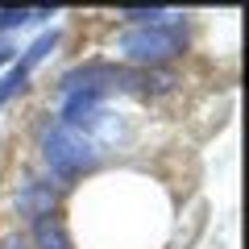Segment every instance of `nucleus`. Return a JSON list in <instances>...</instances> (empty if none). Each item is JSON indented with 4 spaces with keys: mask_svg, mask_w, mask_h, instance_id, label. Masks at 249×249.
Listing matches in <instances>:
<instances>
[{
    "mask_svg": "<svg viewBox=\"0 0 249 249\" xmlns=\"http://www.w3.org/2000/svg\"><path fill=\"white\" fill-rule=\"evenodd\" d=\"M121 17H124V21H133V25L142 29V25H162V21H170L175 13H166V9H124Z\"/></svg>",
    "mask_w": 249,
    "mask_h": 249,
    "instance_id": "7",
    "label": "nucleus"
},
{
    "mask_svg": "<svg viewBox=\"0 0 249 249\" xmlns=\"http://www.w3.org/2000/svg\"><path fill=\"white\" fill-rule=\"evenodd\" d=\"M121 54L137 67H162L170 62L175 54H183L187 46V25L183 21H162V25H142V29H129L121 37Z\"/></svg>",
    "mask_w": 249,
    "mask_h": 249,
    "instance_id": "2",
    "label": "nucleus"
},
{
    "mask_svg": "<svg viewBox=\"0 0 249 249\" xmlns=\"http://www.w3.org/2000/svg\"><path fill=\"white\" fill-rule=\"evenodd\" d=\"M34 241H37V249H71V241H67V229H62V220L58 216H37V224H34Z\"/></svg>",
    "mask_w": 249,
    "mask_h": 249,
    "instance_id": "3",
    "label": "nucleus"
},
{
    "mask_svg": "<svg viewBox=\"0 0 249 249\" xmlns=\"http://www.w3.org/2000/svg\"><path fill=\"white\" fill-rule=\"evenodd\" d=\"M9 54H13V46H9V42H0V62H9Z\"/></svg>",
    "mask_w": 249,
    "mask_h": 249,
    "instance_id": "8",
    "label": "nucleus"
},
{
    "mask_svg": "<svg viewBox=\"0 0 249 249\" xmlns=\"http://www.w3.org/2000/svg\"><path fill=\"white\" fill-rule=\"evenodd\" d=\"M58 42H62V34H58V29H50V34H42V37H37V42L29 46V50H25V58H21L17 67H25V71H29L34 62H42L46 54H54V46H58Z\"/></svg>",
    "mask_w": 249,
    "mask_h": 249,
    "instance_id": "5",
    "label": "nucleus"
},
{
    "mask_svg": "<svg viewBox=\"0 0 249 249\" xmlns=\"http://www.w3.org/2000/svg\"><path fill=\"white\" fill-rule=\"evenodd\" d=\"M50 13L46 9H0V34H9V29H21V25H29V21H46Z\"/></svg>",
    "mask_w": 249,
    "mask_h": 249,
    "instance_id": "4",
    "label": "nucleus"
},
{
    "mask_svg": "<svg viewBox=\"0 0 249 249\" xmlns=\"http://www.w3.org/2000/svg\"><path fill=\"white\" fill-rule=\"evenodd\" d=\"M42 154H46V166H50L58 178H75V175H83V170L96 166L100 145H96V137H91V133L71 129V124L58 121V124H50V129H46Z\"/></svg>",
    "mask_w": 249,
    "mask_h": 249,
    "instance_id": "1",
    "label": "nucleus"
},
{
    "mask_svg": "<svg viewBox=\"0 0 249 249\" xmlns=\"http://www.w3.org/2000/svg\"><path fill=\"white\" fill-rule=\"evenodd\" d=\"M25 79H29V71H25V67H9V71L0 75V108L9 104V100L17 96L21 88H25Z\"/></svg>",
    "mask_w": 249,
    "mask_h": 249,
    "instance_id": "6",
    "label": "nucleus"
}]
</instances>
